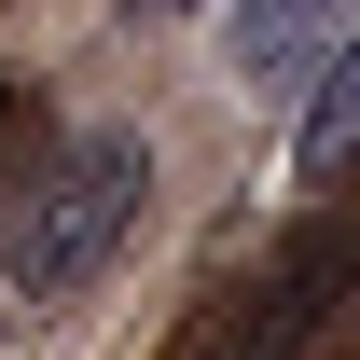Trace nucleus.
Masks as SVG:
<instances>
[{"instance_id":"1","label":"nucleus","mask_w":360,"mask_h":360,"mask_svg":"<svg viewBox=\"0 0 360 360\" xmlns=\"http://www.w3.org/2000/svg\"><path fill=\"white\" fill-rule=\"evenodd\" d=\"M139 208H153V139H139V125L56 139L42 167L0 194V277H14L28 305H70V291L139 236Z\"/></svg>"},{"instance_id":"2","label":"nucleus","mask_w":360,"mask_h":360,"mask_svg":"<svg viewBox=\"0 0 360 360\" xmlns=\"http://www.w3.org/2000/svg\"><path fill=\"white\" fill-rule=\"evenodd\" d=\"M360 277V250L333 222H305L291 250H277L264 277H236L222 305H208V333H194V360H305L319 333H333V291Z\"/></svg>"},{"instance_id":"3","label":"nucleus","mask_w":360,"mask_h":360,"mask_svg":"<svg viewBox=\"0 0 360 360\" xmlns=\"http://www.w3.org/2000/svg\"><path fill=\"white\" fill-rule=\"evenodd\" d=\"M360 28V0H222L236 84H319V56Z\"/></svg>"},{"instance_id":"4","label":"nucleus","mask_w":360,"mask_h":360,"mask_svg":"<svg viewBox=\"0 0 360 360\" xmlns=\"http://www.w3.org/2000/svg\"><path fill=\"white\" fill-rule=\"evenodd\" d=\"M291 167L305 180H347L360 167V28L333 56H319V84H305V139H291Z\"/></svg>"}]
</instances>
